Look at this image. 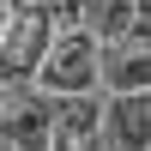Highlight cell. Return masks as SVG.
<instances>
[{"label": "cell", "mask_w": 151, "mask_h": 151, "mask_svg": "<svg viewBox=\"0 0 151 151\" xmlns=\"http://www.w3.org/2000/svg\"><path fill=\"white\" fill-rule=\"evenodd\" d=\"M109 85H115L121 97L151 85V55H145V36H127V42H115V48H109Z\"/></svg>", "instance_id": "obj_6"}, {"label": "cell", "mask_w": 151, "mask_h": 151, "mask_svg": "<svg viewBox=\"0 0 151 151\" xmlns=\"http://www.w3.org/2000/svg\"><path fill=\"white\" fill-rule=\"evenodd\" d=\"M91 127H97V103L91 97H60L55 103V127H48V151H79Z\"/></svg>", "instance_id": "obj_5"}, {"label": "cell", "mask_w": 151, "mask_h": 151, "mask_svg": "<svg viewBox=\"0 0 151 151\" xmlns=\"http://www.w3.org/2000/svg\"><path fill=\"white\" fill-rule=\"evenodd\" d=\"M48 127H55V103H42V97H18L0 121V133L18 151H48Z\"/></svg>", "instance_id": "obj_4"}, {"label": "cell", "mask_w": 151, "mask_h": 151, "mask_svg": "<svg viewBox=\"0 0 151 151\" xmlns=\"http://www.w3.org/2000/svg\"><path fill=\"white\" fill-rule=\"evenodd\" d=\"M97 42L85 30H60L55 42H48V55H42V67H36V79H42V91H55V97H85L91 91V79H97Z\"/></svg>", "instance_id": "obj_1"}, {"label": "cell", "mask_w": 151, "mask_h": 151, "mask_svg": "<svg viewBox=\"0 0 151 151\" xmlns=\"http://www.w3.org/2000/svg\"><path fill=\"white\" fill-rule=\"evenodd\" d=\"M85 18H91V42H103V48H115V42H127V36H145L151 30V12H145V0H85Z\"/></svg>", "instance_id": "obj_3"}, {"label": "cell", "mask_w": 151, "mask_h": 151, "mask_svg": "<svg viewBox=\"0 0 151 151\" xmlns=\"http://www.w3.org/2000/svg\"><path fill=\"white\" fill-rule=\"evenodd\" d=\"M115 121H121V139H127L133 151H145V133H151V121H145V91H127L115 103Z\"/></svg>", "instance_id": "obj_7"}, {"label": "cell", "mask_w": 151, "mask_h": 151, "mask_svg": "<svg viewBox=\"0 0 151 151\" xmlns=\"http://www.w3.org/2000/svg\"><path fill=\"white\" fill-rule=\"evenodd\" d=\"M48 42H55V30H48L42 12H18L12 30L0 36V79H30V73L42 67Z\"/></svg>", "instance_id": "obj_2"}, {"label": "cell", "mask_w": 151, "mask_h": 151, "mask_svg": "<svg viewBox=\"0 0 151 151\" xmlns=\"http://www.w3.org/2000/svg\"><path fill=\"white\" fill-rule=\"evenodd\" d=\"M48 0H12V12H42Z\"/></svg>", "instance_id": "obj_8"}]
</instances>
